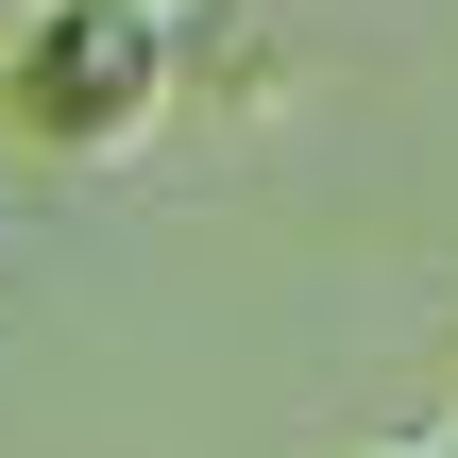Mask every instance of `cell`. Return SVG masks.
<instances>
[{
  "label": "cell",
  "mask_w": 458,
  "mask_h": 458,
  "mask_svg": "<svg viewBox=\"0 0 458 458\" xmlns=\"http://www.w3.org/2000/svg\"><path fill=\"white\" fill-rule=\"evenodd\" d=\"M187 102L170 0H0V119L34 153H136Z\"/></svg>",
  "instance_id": "6da1fadb"
}]
</instances>
